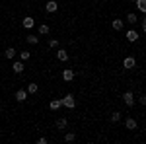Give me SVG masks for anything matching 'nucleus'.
<instances>
[{
  "mask_svg": "<svg viewBox=\"0 0 146 144\" xmlns=\"http://www.w3.org/2000/svg\"><path fill=\"white\" fill-rule=\"evenodd\" d=\"M60 103H62L64 107H68V109H74V105H76V100H74V96H72V94H66V96L60 100Z\"/></svg>",
  "mask_w": 146,
  "mask_h": 144,
  "instance_id": "nucleus-1",
  "label": "nucleus"
},
{
  "mask_svg": "<svg viewBox=\"0 0 146 144\" xmlns=\"http://www.w3.org/2000/svg\"><path fill=\"white\" fill-rule=\"evenodd\" d=\"M123 101L127 107H135V94L133 92H125L123 94Z\"/></svg>",
  "mask_w": 146,
  "mask_h": 144,
  "instance_id": "nucleus-2",
  "label": "nucleus"
},
{
  "mask_svg": "<svg viewBox=\"0 0 146 144\" xmlns=\"http://www.w3.org/2000/svg\"><path fill=\"white\" fill-rule=\"evenodd\" d=\"M123 66L127 68V70H131V68H135L136 66V60H135V56H127L123 60Z\"/></svg>",
  "mask_w": 146,
  "mask_h": 144,
  "instance_id": "nucleus-3",
  "label": "nucleus"
},
{
  "mask_svg": "<svg viewBox=\"0 0 146 144\" xmlns=\"http://www.w3.org/2000/svg\"><path fill=\"white\" fill-rule=\"evenodd\" d=\"M56 8H58V4H56V0H49L45 4V10L49 12V14H53V12H56Z\"/></svg>",
  "mask_w": 146,
  "mask_h": 144,
  "instance_id": "nucleus-4",
  "label": "nucleus"
},
{
  "mask_svg": "<svg viewBox=\"0 0 146 144\" xmlns=\"http://www.w3.org/2000/svg\"><path fill=\"white\" fill-rule=\"evenodd\" d=\"M125 127H127L129 131H135L136 127H138V125H136V121H135V117H127V121H125Z\"/></svg>",
  "mask_w": 146,
  "mask_h": 144,
  "instance_id": "nucleus-5",
  "label": "nucleus"
},
{
  "mask_svg": "<svg viewBox=\"0 0 146 144\" xmlns=\"http://www.w3.org/2000/svg\"><path fill=\"white\" fill-rule=\"evenodd\" d=\"M23 27H25V29H31V27H33L35 25V20L33 18H31V16H25V18H23Z\"/></svg>",
  "mask_w": 146,
  "mask_h": 144,
  "instance_id": "nucleus-6",
  "label": "nucleus"
},
{
  "mask_svg": "<svg viewBox=\"0 0 146 144\" xmlns=\"http://www.w3.org/2000/svg\"><path fill=\"white\" fill-rule=\"evenodd\" d=\"M25 100H27V90H18V92H16V101L22 103V101H25Z\"/></svg>",
  "mask_w": 146,
  "mask_h": 144,
  "instance_id": "nucleus-7",
  "label": "nucleus"
},
{
  "mask_svg": "<svg viewBox=\"0 0 146 144\" xmlns=\"http://www.w3.org/2000/svg\"><path fill=\"white\" fill-rule=\"evenodd\" d=\"M66 127H68V121L64 117H58V119H56V129H58V131H64Z\"/></svg>",
  "mask_w": 146,
  "mask_h": 144,
  "instance_id": "nucleus-8",
  "label": "nucleus"
},
{
  "mask_svg": "<svg viewBox=\"0 0 146 144\" xmlns=\"http://www.w3.org/2000/svg\"><path fill=\"white\" fill-rule=\"evenodd\" d=\"M111 25H113V29H115V31H121V29L125 27V22L117 18V20H113V22H111Z\"/></svg>",
  "mask_w": 146,
  "mask_h": 144,
  "instance_id": "nucleus-9",
  "label": "nucleus"
},
{
  "mask_svg": "<svg viewBox=\"0 0 146 144\" xmlns=\"http://www.w3.org/2000/svg\"><path fill=\"white\" fill-rule=\"evenodd\" d=\"M56 58H58L60 62H64V60H68V53L64 49H58V51H56Z\"/></svg>",
  "mask_w": 146,
  "mask_h": 144,
  "instance_id": "nucleus-10",
  "label": "nucleus"
},
{
  "mask_svg": "<svg viewBox=\"0 0 146 144\" xmlns=\"http://www.w3.org/2000/svg\"><path fill=\"white\" fill-rule=\"evenodd\" d=\"M12 68H14V72H16V74H22V72H23V60H16Z\"/></svg>",
  "mask_w": 146,
  "mask_h": 144,
  "instance_id": "nucleus-11",
  "label": "nucleus"
},
{
  "mask_svg": "<svg viewBox=\"0 0 146 144\" xmlns=\"http://www.w3.org/2000/svg\"><path fill=\"white\" fill-rule=\"evenodd\" d=\"M72 78H74V70H70V68H66V70L62 72V80H64V82H70Z\"/></svg>",
  "mask_w": 146,
  "mask_h": 144,
  "instance_id": "nucleus-12",
  "label": "nucleus"
},
{
  "mask_svg": "<svg viewBox=\"0 0 146 144\" xmlns=\"http://www.w3.org/2000/svg\"><path fill=\"white\" fill-rule=\"evenodd\" d=\"M127 39L131 43H135V41H138V33H136L135 29H131V31H127Z\"/></svg>",
  "mask_w": 146,
  "mask_h": 144,
  "instance_id": "nucleus-13",
  "label": "nucleus"
},
{
  "mask_svg": "<svg viewBox=\"0 0 146 144\" xmlns=\"http://www.w3.org/2000/svg\"><path fill=\"white\" fill-rule=\"evenodd\" d=\"M49 107H51L53 111H58L60 107H62V103H60V100H53L51 103H49Z\"/></svg>",
  "mask_w": 146,
  "mask_h": 144,
  "instance_id": "nucleus-14",
  "label": "nucleus"
},
{
  "mask_svg": "<svg viewBox=\"0 0 146 144\" xmlns=\"http://www.w3.org/2000/svg\"><path fill=\"white\" fill-rule=\"evenodd\" d=\"M4 56H6L8 60H12V58L16 56V49H12V47H8V49L4 51Z\"/></svg>",
  "mask_w": 146,
  "mask_h": 144,
  "instance_id": "nucleus-15",
  "label": "nucleus"
},
{
  "mask_svg": "<svg viewBox=\"0 0 146 144\" xmlns=\"http://www.w3.org/2000/svg\"><path fill=\"white\" fill-rule=\"evenodd\" d=\"M25 41H27L29 45H37V43H39V37H37V35H27Z\"/></svg>",
  "mask_w": 146,
  "mask_h": 144,
  "instance_id": "nucleus-16",
  "label": "nucleus"
},
{
  "mask_svg": "<svg viewBox=\"0 0 146 144\" xmlns=\"http://www.w3.org/2000/svg\"><path fill=\"white\" fill-rule=\"evenodd\" d=\"M49 31H51V27H49L47 23H41V25H39V35H47Z\"/></svg>",
  "mask_w": 146,
  "mask_h": 144,
  "instance_id": "nucleus-17",
  "label": "nucleus"
},
{
  "mask_svg": "<svg viewBox=\"0 0 146 144\" xmlns=\"http://www.w3.org/2000/svg\"><path fill=\"white\" fill-rule=\"evenodd\" d=\"M127 22H129V23H136V22H138L136 14H133V12H131V14H127Z\"/></svg>",
  "mask_w": 146,
  "mask_h": 144,
  "instance_id": "nucleus-18",
  "label": "nucleus"
},
{
  "mask_svg": "<svg viewBox=\"0 0 146 144\" xmlns=\"http://www.w3.org/2000/svg\"><path fill=\"white\" fill-rule=\"evenodd\" d=\"M136 8L140 12H146V0H136Z\"/></svg>",
  "mask_w": 146,
  "mask_h": 144,
  "instance_id": "nucleus-19",
  "label": "nucleus"
},
{
  "mask_svg": "<svg viewBox=\"0 0 146 144\" xmlns=\"http://www.w3.org/2000/svg\"><path fill=\"white\" fill-rule=\"evenodd\" d=\"M64 140H66V142H74V140H76V134L74 133H66L64 134Z\"/></svg>",
  "mask_w": 146,
  "mask_h": 144,
  "instance_id": "nucleus-20",
  "label": "nucleus"
},
{
  "mask_svg": "<svg viewBox=\"0 0 146 144\" xmlns=\"http://www.w3.org/2000/svg\"><path fill=\"white\" fill-rule=\"evenodd\" d=\"M37 90H39L37 84H29V86H27V94H37Z\"/></svg>",
  "mask_w": 146,
  "mask_h": 144,
  "instance_id": "nucleus-21",
  "label": "nucleus"
},
{
  "mask_svg": "<svg viewBox=\"0 0 146 144\" xmlns=\"http://www.w3.org/2000/svg\"><path fill=\"white\" fill-rule=\"evenodd\" d=\"M119 119H121V113H119V111L111 113V121H113V123H119Z\"/></svg>",
  "mask_w": 146,
  "mask_h": 144,
  "instance_id": "nucleus-22",
  "label": "nucleus"
},
{
  "mask_svg": "<svg viewBox=\"0 0 146 144\" xmlns=\"http://www.w3.org/2000/svg\"><path fill=\"white\" fill-rule=\"evenodd\" d=\"M29 56H31V53H27V51H23V53H20V60H23V62H25V60H27Z\"/></svg>",
  "mask_w": 146,
  "mask_h": 144,
  "instance_id": "nucleus-23",
  "label": "nucleus"
},
{
  "mask_svg": "<svg viewBox=\"0 0 146 144\" xmlns=\"http://www.w3.org/2000/svg\"><path fill=\"white\" fill-rule=\"evenodd\" d=\"M49 47H51V49L58 47V41H56V39H51V41H49Z\"/></svg>",
  "mask_w": 146,
  "mask_h": 144,
  "instance_id": "nucleus-24",
  "label": "nucleus"
},
{
  "mask_svg": "<svg viewBox=\"0 0 146 144\" xmlns=\"http://www.w3.org/2000/svg\"><path fill=\"white\" fill-rule=\"evenodd\" d=\"M138 103L144 105V103H146V96H140V98H138Z\"/></svg>",
  "mask_w": 146,
  "mask_h": 144,
  "instance_id": "nucleus-25",
  "label": "nucleus"
},
{
  "mask_svg": "<svg viewBox=\"0 0 146 144\" xmlns=\"http://www.w3.org/2000/svg\"><path fill=\"white\" fill-rule=\"evenodd\" d=\"M37 142H39V144H47V142H49V140H47L45 136H41V138H39V140H37Z\"/></svg>",
  "mask_w": 146,
  "mask_h": 144,
  "instance_id": "nucleus-26",
  "label": "nucleus"
},
{
  "mask_svg": "<svg viewBox=\"0 0 146 144\" xmlns=\"http://www.w3.org/2000/svg\"><path fill=\"white\" fill-rule=\"evenodd\" d=\"M140 29H142V31H146V22H144V20L140 22Z\"/></svg>",
  "mask_w": 146,
  "mask_h": 144,
  "instance_id": "nucleus-27",
  "label": "nucleus"
}]
</instances>
